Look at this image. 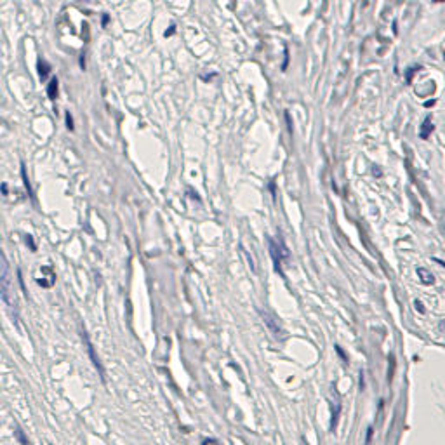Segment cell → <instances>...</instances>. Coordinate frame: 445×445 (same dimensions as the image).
<instances>
[{"label":"cell","mask_w":445,"mask_h":445,"mask_svg":"<svg viewBox=\"0 0 445 445\" xmlns=\"http://www.w3.org/2000/svg\"><path fill=\"white\" fill-rule=\"evenodd\" d=\"M0 298L7 308L9 317L12 318V324H20V315H18L16 298H14V287L11 280V266L5 258L4 250L0 249Z\"/></svg>","instance_id":"1"},{"label":"cell","mask_w":445,"mask_h":445,"mask_svg":"<svg viewBox=\"0 0 445 445\" xmlns=\"http://www.w3.org/2000/svg\"><path fill=\"white\" fill-rule=\"evenodd\" d=\"M270 250H271V258H273V261H275V268L280 271L282 259L283 258H289V250H287V247L283 245L282 240L275 242V240H271V239H270Z\"/></svg>","instance_id":"2"},{"label":"cell","mask_w":445,"mask_h":445,"mask_svg":"<svg viewBox=\"0 0 445 445\" xmlns=\"http://www.w3.org/2000/svg\"><path fill=\"white\" fill-rule=\"evenodd\" d=\"M83 339H85V343H87V350H89V355H91L92 362H94V365H96V367H98V370H100V374H101V378H104L103 367H101L100 360H98V357H96V353H94V348H92L91 341H89V338H87V336H83Z\"/></svg>","instance_id":"3"},{"label":"cell","mask_w":445,"mask_h":445,"mask_svg":"<svg viewBox=\"0 0 445 445\" xmlns=\"http://www.w3.org/2000/svg\"><path fill=\"white\" fill-rule=\"evenodd\" d=\"M47 94L51 100H56L58 98V79H52L51 83H49V89H47Z\"/></svg>","instance_id":"4"},{"label":"cell","mask_w":445,"mask_h":445,"mask_svg":"<svg viewBox=\"0 0 445 445\" xmlns=\"http://www.w3.org/2000/svg\"><path fill=\"white\" fill-rule=\"evenodd\" d=\"M49 70H51V66H49V64L45 63L44 60H39V73H40V79L44 80L45 77H47Z\"/></svg>","instance_id":"5"},{"label":"cell","mask_w":445,"mask_h":445,"mask_svg":"<svg viewBox=\"0 0 445 445\" xmlns=\"http://www.w3.org/2000/svg\"><path fill=\"white\" fill-rule=\"evenodd\" d=\"M423 125H425V127H423V131H421V138H423V139H426V138H428V134H429V131H433V125H431V119H426Z\"/></svg>","instance_id":"6"},{"label":"cell","mask_w":445,"mask_h":445,"mask_svg":"<svg viewBox=\"0 0 445 445\" xmlns=\"http://www.w3.org/2000/svg\"><path fill=\"white\" fill-rule=\"evenodd\" d=\"M417 273L425 277V278H423V282H425V283H431V282H433V275H428V273H426V270H423V268H419V270H417Z\"/></svg>","instance_id":"7"},{"label":"cell","mask_w":445,"mask_h":445,"mask_svg":"<svg viewBox=\"0 0 445 445\" xmlns=\"http://www.w3.org/2000/svg\"><path fill=\"white\" fill-rule=\"evenodd\" d=\"M16 437H18V440H20L23 445H30V442L26 440V437H24V433H23V431H21L20 428H16Z\"/></svg>","instance_id":"8"},{"label":"cell","mask_w":445,"mask_h":445,"mask_svg":"<svg viewBox=\"0 0 445 445\" xmlns=\"http://www.w3.org/2000/svg\"><path fill=\"white\" fill-rule=\"evenodd\" d=\"M66 123H68V129H73V120H72V115H70V113H66Z\"/></svg>","instance_id":"9"},{"label":"cell","mask_w":445,"mask_h":445,"mask_svg":"<svg viewBox=\"0 0 445 445\" xmlns=\"http://www.w3.org/2000/svg\"><path fill=\"white\" fill-rule=\"evenodd\" d=\"M370 440H372V428H369V429H367V438H365V444L369 445V444H370Z\"/></svg>","instance_id":"10"}]
</instances>
